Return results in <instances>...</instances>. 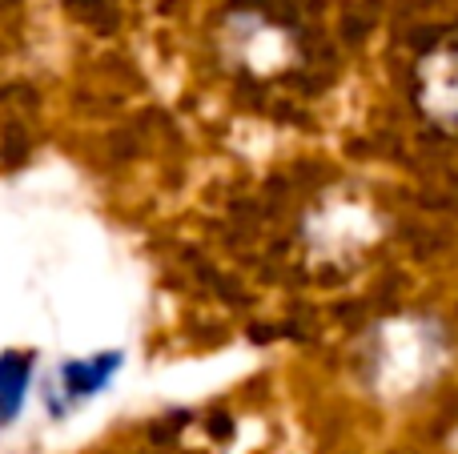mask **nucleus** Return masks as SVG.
Segmentation results:
<instances>
[{"instance_id":"nucleus-1","label":"nucleus","mask_w":458,"mask_h":454,"mask_svg":"<svg viewBox=\"0 0 458 454\" xmlns=\"http://www.w3.org/2000/svg\"><path fill=\"white\" fill-rule=\"evenodd\" d=\"M217 45H222L225 64L242 69L253 80H274L298 69L301 61V37L290 21L261 4H237L229 8L217 24Z\"/></svg>"},{"instance_id":"nucleus-2","label":"nucleus","mask_w":458,"mask_h":454,"mask_svg":"<svg viewBox=\"0 0 458 454\" xmlns=\"http://www.w3.org/2000/svg\"><path fill=\"white\" fill-rule=\"evenodd\" d=\"M414 105L435 129L458 137V29L443 32L414 61Z\"/></svg>"},{"instance_id":"nucleus-3","label":"nucleus","mask_w":458,"mask_h":454,"mask_svg":"<svg viewBox=\"0 0 458 454\" xmlns=\"http://www.w3.org/2000/svg\"><path fill=\"white\" fill-rule=\"evenodd\" d=\"M117 366H121V354H97V358L69 362V366H61V391H64V399L77 402V399H89V394H97L113 374H117Z\"/></svg>"},{"instance_id":"nucleus-4","label":"nucleus","mask_w":458,"mask_h":454,"mask_svg":"<svg viewBox=\"0 0 458 454\" xmlns=\"http://www.w3.org/2000/svg\"><path fill=\"white\" fill-rule=\"evenodd\" d=\"M32 383V354H0V423H13Z\"/></svg>"}]
</instances>
